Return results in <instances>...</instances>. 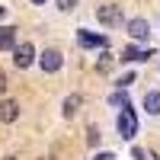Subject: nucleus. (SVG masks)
Returning a JSON list of instances; mask_svg holds the SVG:
<instances>
[{
    "mask_svg": "<svg viewBox=\"0 0 160 160\" xmlns=\"http://www.w3.org/2000/svg\"><path fill=\"white\" fill-rule=\"evenodd\" d=\"M96 19L106 26V29H115V26L122 22V10H118V7H112V3H102V7L96 10Z\"/></svg>",
    "mask_w": 160,
    "mask_h": 160,
    "instance_id": "obj_4",
    "label": "nucleus"
},
{
    "mask_svg": "<svg viewBox=\"0 0 160 160\" xmlns=\"http://www.w3.org/2000/svg\"><path fill=\"white\" fill-rule=\"evenodd\" d=\"M55 3H58L61 13H74V10H77V0H55Z\"/></svg>",
    "mask_w": 160,
    "mask_h": 160,
    "instance_id": "obj_14",
    "label": "nucleus"
},
{
    "mask_svg": "<svg viewBox=\"0 0 160 160\" xmlns=\"http://www.w3.org/2000/svg\"><path fill=\"white\" fill-rule=\"evenodd\" d=\"M109 68H112V55H109V51H102V58H99V64H96V71H99V74H106Z\"/></svg>",
    "mask_w": 160,
    "mask_h": 160,
    "instance_id": "obj_12",
    "label": "nucleus"
},
{
    "mask_svg": "<svg viewBox=\"0 0 160 160\" xmlns=\"http://www.w3.org/2000/svg\"><path fill=\"white\" fill-rule=\"evenodd\" d=\"M16 45V26H3L0 29V51H13Z\"/></svg>",
    "mask_w": 160,
    "mask_h": 160,
    "instance_id": "obj_9",
    "label": "nucleus"
},
{
    "mask_svg": "<svg viewBox=\"0 0 160 160\" xmlns=\"http://www.w3.org/2000/svg\"><path fill=\"white\" fill-rule=\"evenodd\" d=\"M87 144H90V148H96V144H99V128H96V125H90V131H87Z\"/></svg>",
    "mask_w": 160,
    "mask_h": 160,
    "instance_id": "obj_13",
    "label": "nucleus"
},
{
    "mask_svg": "<svg viewBox=\"0 0 160 160\" xmlns=\"http://www.w3.org/2000/svg\"><path fill=\"white\" fill-rule=\"evenodd\" d=\"M29 3H35V7H42V3H48V0H29Z\"/></svg>",
    "mask_w": 160,
    "mask_h": 160,
    "instance_id": "obj_20",
    "label": "nucleus"
},
{
    "mask_svg": "<svg viewBox=\"0 0 160 160\" xmlns=\"http://www.w3.org/2000/svg\"><path fill=\"white\" fill-rule=\"evenodd\" d=\"M61 64H64V58H61V51H58V48H45L42 55H38V68H42L45 74H58V71H61Z\"/></svg>",
    "mask_w": 160,
    "mask_h": 160,
    "instance_id": "obj_3",
    "label": "nucleus"
},
{
    "mask_svg": "<svg viewBox=\"0 0 160 160\" xmlns=\"http://www.w3.org/2000/svg\"><path fill=\"white\" fill-rule=\"evenodd\" d=\"M7 87H10V83H7V74L0 71V96H3V93H7Z\"/></svg>",
    "mask_w": 160,
    "mask_h": 160,
    "instance_id": "obj_17",
    "label": "nucleus"
},
{
    "mask_svg": "<svg viewBox=\"0 0 160 160\" xmlns=\"http://www.w3.org/2000/svg\"><path fill=\"white\" fill-rule=\"evenodd\" d=\"M77 45L80 48H106V45H109V38H106V35H96V32H87V29H77Z\"/></svg>",
    "mask_w": 160,
    "mask_h": 160,
    "instance_id": "obj_5",
    "label": "nucleus"
},
{
    "mask_svg": "<svg viewBox=\"0 0 160 160\" xmlns=\"http://www.w3.org/2000/svg\"><path fill=\"white\" fill-rule=\"evenodd\" d=\"M93 160H115V154H106V151H102V154H96Z\"/></svg>",
    "mask_w": 160,
    "mask_h": 160,
    "instance_id": "obj_19",
    "label": "nucleus"
},
{
    "mask_svg": "<svg viewBox=\"0 0 160 160\" xmlns=\"http://www.w3.org/2000/svg\"><path fill=\"white\" fill-rule=\"evenodd\" d=\"M115 128H118V135H122L125 141H131L138 135V112L131 109V102L128 106H122L118 109V118H115Z\"/></svg>",
    "mask_w": 160,
    "mask_h": 160,
    "instance_id": "obj_1",
    "label": "nucleus"
},
{
    "mask_svg": "<svg viewBox=\"0 0 160 160\" xmlns=\"http://www.w3.org/2000/svg\"><path fill=\"white\" fill-rule=\"evenodd\" d=\"M19 118V102L16 99H0V125H13Z\"/></svg>",
    "mask_w": 160,
    "mask_h": 160,
    "instance_id": "obj_6",
    "label": "nucleus"
},
{
    "mask_svg": "<svg viewBox=\"0 0 160 160\" xmlns=\"http://www.w3.org/2000/svg\"><path fill=\"white\" fill-rule=\"evenodd\" d=\"M148 58H154V55H151V51L135 48V45H128V48L122 51V61H128V64H131V61H148Z\"/></svg>",
    "mask_w": 160,
    "mask_h": 160,
    "instance_id": "obj_11",
    "label": "nucleus"
},
{
    "mask_svg": "<svg viewBox=\"0 0 160 160\" xmlns=\"http://www.w3.org/2000/svg\"><path fill=\"white\" fill-rule=\"evenodd\" d=\"M128 35L135 38V42H148V35H151L148 19H131V22H128Z\"/></svg>",
    "mask_w": 160,
    "mask_h": 160,
    "instance_id": "obj_8",
    "label": "nucleus"
},
{
    "mask_svg": "<svg viewBox=\"0 0 160 160\" xmlns=\"http://www.w3.org/2000/svg\"><path fill=\"white\" fill-rule=\"evenodd\" d=\"M80 106H83V96H80V93H71L68 99H64V106H61V115L68 118H77V112H80Z\"/></svg>",
    "mask_w": 160,
    "mask_h": 160,
    "instance_id": "obj_7",
    "label": "nucleus"
},
{
    "mask_svg": "<svg viewBox=\"0 0 160 160\" xmlns=\"http://www.w3.org/2000/svg\"><path fill=\"white\" fill-rule=\"evenodd\" d=\"M131 83H135V74H125V77H122V80H118V83H115V87H118V90H128Z\"/></svg>",
    "mask_w": 160,
    "mask_h": 160,
    "instance_id": "obj_16",
    "label": "nucleus"
},
{
    "mask_svg": "<svg viewBox=\"0 0 160 160\" xmlns=\"http://www.w3.org/2000/svg\"><path fill=\"white\" fill-rule=\"evenodd\" d=\"M13 64H16L19 71H29L35 64V45L32 42H16L13 45Z\"/></svg>",
    "mask_w": 160,
    "mask_h": 160,
    "instance_id": "obj_2",
    "label": "nucleus"
},
{
    "mask_svg": "<svg viewBox=\"0 0 160 160\" xmlns=\"http://www.w3.org/2000/svg\"><path fill=\"white\" fill-rule=\"evenodd\" d=\"M131 157H135V160H144V151H141V148H131Z\"/></svg>",
    "mask_w": 160,
    "mask_h": 160,
    "instance_id": "obj_18",
    "label": "nucleus"
},
{
    "mask_svg": "<svg viewBox=\"0 0 160 160\" xmlns=\"http://www.w3.org/2000/svg\"><path fill=\"white\" fill-rule=\"evenodd\" d=\"M109 106H128V96L118 90V93H112V96H109Z\"/></svg>",
    "mask_w": 160,
    "mask_h": 160,
    "instance_id": "obj_15",
    "label": "nucleus"
},
{
    "mask_svg": "<svg viewBox=\"0 0 160 160\" xmlns=\"http://www.w3.org/2000/svg\"><path fill=\"white\" fill-rule=\"evenodd\" d=\"M3 160H16V157H3Z\"/></svg>",
    "mask_w": 160,
    "mask_h": 160,
    "instance_id": "obj_21",
    "label": "nucleus"
},
{
    "mask_svg": "<svg viewBox=\"0 0 160 160\" xmlns=\"http://www.w3.org/2000/svg\"><path fill=\"white\" fill-rule=\"evenodd\" d=\"M144 112L148 115H160V90L144 93Z\"/></svg>",
    "mask_w": 160,
    "mask_h": 160,
    "instance_id": "obj_10",
    "label": "nucleus"
}]
</instances>
